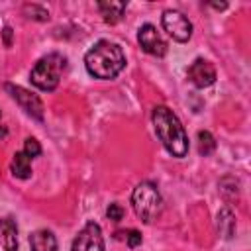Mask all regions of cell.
Listing matches in <instances>:
<instances>
[{
	"instance_id": "cell-21",
	"label": "cell",
	"mask_w": 251,
	"mask_h": 251,
	"mask_svg": "<svg viewBox=\"0 0 251 251\" xmlns=\"http://www.w3.org/2000/svg\"><path fill=\"white\" fill-rule=\"evenodd\" d=\"M212 8H216V10H224V8H227V4H212Z\"/></svg>"
},
{
	"instance_id": "cell-12",
	"label": "cell",
	"mask_w": 251,
	"mask_h": 251,
	"mask_svg": "<svg viewBox=\"0 0 251 251\" xmlns=\"http://www.w3.org/2000/svg\"><path fill=\"white\" fill-rule=\"evenodd\" d=\"M126 6H127L126 2H114V0H110V2H98V10L104 16V22L106 24H118L122 20L124 12H126Z\"/></svg>"
},
{
	"instance_id": "cell-15",
	"label": "cell",
	"mask_w": 251,
	"mask_h": 251,
	"mask_svg": "<svg viewBox=\"0 0 251 251\" xmlns=\"http://www.w3.org/2000/svg\"><path fill=\"white\" fill-rule=\"evenodd\" d=\"M214 149H216L214 135L210 131H198V153L206 157V155L214 153Z\"/></svg>"
},
{
	"instance_id": "cell-9",
	"label": "cell",
	"mask_w": 251,
	"mask_h": 251,
	"mask_svg": "<svg viewBox=\"0 0 251 251\" xmlns=\"http://www.w3.org/2000/svg\"><path fill=\"white\" fill-rule=\"evenodd\" d=\"M188 78L192 80L194 86L198 88H206L210 84L216 82V69L210 61L206 59H196L190 67H188Z\"/></svg>"
},
{
	"instance_id": "cell-8",
	"label": "cell",
	"mask_w": 251,
	"mask_h": 251,
	"mask_svg": "<svg viewBox=\"0 0 251 251\" xmlns=\"http://www.w3.org/2000/svg\"><path fill=\"white\" fill-rule=\"evenodd\" d=\"M6 90L22 106V110L25 114H29L35 120H43V104H41V100L35 94H31L29 90H25L22 86H14V84H6Z\"/></svg>"
},
{
	"instance_id": "cell-1",
	"label": "cell",
	"mask_w": 251,
	"mask_h": 251,
	"mask_svg": "<svg viewBox=\"0 0 251 251\" xmlns=\"http://www.w3.org/2000/svg\"><path fill=\"white\" fill-rule=\"evenodd\" d=\"M151 120H153L155 133L161 139L163 147L173 157H184L188 153V137L176 114L167 106H155Z\"/></svg>"
},
{
	"instance_id": "cell-19",
	"label": "cell",
	"mask_w": 251,
	"mask_h": 251,
	"mask_svg": "<svg viewBox=\"0 0 251 251\" xmlns=\"http://www.w3.org/2000/svg\"><path fill=\"white\" fill-rule=\"evenodd\" d=\"M4 43H6V45H8V47H10V45H12V29H10V27H8V25H6V27H4Z\"/></svg>"
},
{
	"instance_id": "cell-2",
	"label": "cell",
	"mask_w": 251,
	"mask_h": 251,
	"mask_svg": "<svg viewBox=\"0 0 251 251\" xmlns=\"http://www.w3.org/2000/svg\"><path fill=\"white\" fill-rule=\"evenodd\" d=\"M84 65L86 71L96 78H114L126 67V55L118 43L102 39L88 49L84 55Z\"/></svg>"
},
{
	"instance_id": "cell-11",
	"label": "cell",
	"mask_w": 251,
	"mask_h": 251,
	"mask_svg": "<svg viewBox=\"0 0 251 251\" xmlns=\"http://www.w3.org/2000/svg\"><path fill=\"white\" fill-rule=\"evenodd\" d=\"M31 251H57V237L49 229H37L29 235Z\"/></svg>"
},
{
	"instance_id": "cell-14",
	"label": "cell",
	"mask_w": 251,
	"mask_h": 251,
	"mask_svg": "<svg viewBox=\"0 0 251 251\" xmlns=\"http://www.w3.org/2000/svg\"><path fill=\"white\" fill-rule=\"evenodd\" d=\"M218 229L224 233V237H231L233 231H235V218H233V212L224 208L220 214H218Z\"/></svg>"
},
{
	"instance_id": "cell-6",
	"label": "cell",
	"mask_w": 251,
	"mask_h": 251,
	"mask_svg": "<svg viewBox=\"0 0 251 251\" xmlns=\"http://www.w3.org/2000/svg\"><path fill=\"white\" fill-rule=\"evenodd\" d=\"M71 251H104V237L100 226L88 222L75 237Z\"/></svg>"
},
{
	"instance_id": "cell-4",
	"label": "cell",
	"mask_w": 251,
	"mask_h": 251,
	"mask_svg": "<svg viewBox=\"0 0 251 251\" xmlns=\"http://www.w3.org/2000/svg\"><path fill=\"white\" fill-rule=\"evenodd\" d=\"M131 206L135 216L145 224H149L163 212V198L153 182L143 180L131 192Z\"/></svg>"
},
{
	"instance_id": "cell-18",
	"label": "cell",
	"mask_w": 251,
	"mask_h": 251,
	"mask_svg": "<svg viewBox=\"0 0 251 251\" xmlns=\"http://www.w3.org/2000/svg\"><path fill=\"white\" fill-rule=\"evenodd\" d=\"M126 241H127V247H137L141 243V233L137 229H127L126 231Z\"/></svg>"
},
{
	"instance_id": "cell-10",
	"label": "cell",
	"mask_w": 251,
	"mask_h": 251,
	"mask_svg": "<svg viewBox=\"0 0 251 251\" xmlns=\"http://www.w3.org/2000/svg\"><path fill=\"white\" fill-rule=\"evenodd\" d=\"M0 251H18V227L10 218H0Z\"/></svg>"
},
{
	"instance_id": "cell-20",
	"label": "cell",
	"mask_w": 251,
	"mask_h": 251,
	"mask_svg": "<svg viewBox=\"0 0 251 251\" xmlns=\"http://www.w3.org/2000/svg\"><path fill=\"white\" fill-rule=\"evenodd\" d=\"M6 135H8V129H6L4 126H0V139H4Z\"/></svg>"
},
{
	"instance_id": "cell-17",
	"label": "cell",
	"mask_w": 251,
	"mask_h": 251,
	"mask_svg": "<svg viewBox=\"0 0 251 251\" xmlns=\"http://www.w3.org/2000/svg\"><path fill=\"white\" fill-rule=\"evenodd\" d=\"M106 216H108L110 220H114V222H120V220L124 218V208H122L120 204H110L108 210H106Z\"/></svg>"
},
{
	"instance_id": "cell-13",
	"label": "cell",
	"mask_w": 251,
	"mask_h": 251,
	"mask_svg": "<svg viewBox=\"0 0 251 251\" xmlns=\"http://www.w3.org/2000/svg\"><path fill=\"white\" fill-rule=\"evenodd\" d=\"M10 169H12V175L16 178H29L31 176V159L24 153V151H18L14 157H12V163H10Z\"/></svg>"
},
{
	"instance_id": "cell-5",
	"label": "cell",
	"mask_w": 251,
	"mask_h": 251,
	"mask_svg": "<svg viewBox=\"0 0 251 251\" xmlns=\"http://www.w3.org/2000/svg\"><path fill=\"white\" fill-rule=\"evenodd\" d=\"M161 24L163 29L175 39V41H188L192 35V24L188 22V18L178 12V10H165L161 16Z\"/></svg>"
},
{
	"instance_id": "cell-7",
	"label": "cell",
	"mask_w": 251,
	"mask_h": 251,
	"mask_svg": "<svg viewBox=\"0 0 251 251\" xmlns=\"http://www.w3.org/2000/svg\"><path fill=\"white\" fill-rule=\"evenodd\" d=\"M137 41H139L141 49H143L145 53L153 55V57H163V55L167 53V43H165V39L161 37V33L157 31V27L151 25V24H145V25L139 27V31H137Z\"/></svg>"
},
{
	"instance_id": "cell-16",
	"label": "cell",
	"mask_w": 251,
	"mask_h": 251,
	"mask_svg": "<svg viewBox=\"0 0 251 251\" xmlns=\"http://www.w3.org/2000/svg\"><path fill=\"white\" fill-rule=\"evenodd\" d=\"M24 153H25L29 159L41 155V145H39V141L33 139V137H27V139H25V145H24Z\"/></svg>"
},
{
	"instance_id": "cell-3",
	"label": "cell",
	"mask_w": 251,
	"mask_h": 251,
	"mask_svg": "<svg viewBox=\"0 0 251 251\" xmlns=\"http://www.w3.org/2000/svg\"><path fill=\"white\" fill-rule=\"evenodd\" d=\"M67 67V59L59 53H49L45 57H41L35 67L31 69L29 73V78L31 82L39 88V90H45V92H51L57 88L59 80H61V75Z\"/></svg>"
}]
</instances>
